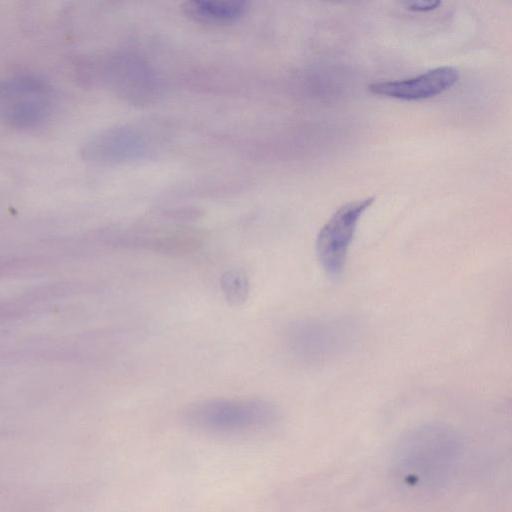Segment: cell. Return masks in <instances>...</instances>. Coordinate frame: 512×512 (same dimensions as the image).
<instances>
[{"mask_svg": "<svg viewBox=\"0 0 512 512\" xmlns=\"http://www.w3.org/2000/svg\"><path fill=\"white\" fill-rule=\"evenodd\" d=\"M461 435L451 426L433 422L417 426L398 441L392 456V476L413 494H430L453 477L463 456Z\"/></svg>", "mask_w": 512, "mask_h": 512, "instance_id": "1", "label": "cell"}, {"mask_svg": "<svg viewBox=\"0 0 512 512\" xmlns=\"http://www.w3.org/2000/svg\"><path fill=\"white\" fill-rule=\"evenodd\" d=\"M184 423L199 432L239 436L259 433L274 427L279 411L260 398H212L190 404L182 414Z\"/></svg>", "mask_w": 512, "mask_h": 512, "instance_id": "2", "label": "cell"}, {"mask_svg": "<svg viewBox=\"0 0 512 512\" xmlns=\"http://www.w3.org/2000/svg\"><path fill=\"white\" fill-rule=\"evenodd\" d=\"M357 335V325L351 319L320 316L291 321L283 331V341L298 360L319 363L350 350Z\"/></svg>", "mask_w": 512, "mask_h": 512, "instance_id": "3", "label": "cell"}, {"mask_svg": "<svg viewBox=\"0 0 512 512\" xmlns=\"http://www.w3.org/2000/svg\"><path fill=\"white\" fill-rule=\"evenodd\" d=\"M53 93L49 84L31 74L0 78V121L13 128H32L49 115Z\"/></svg>", "mask_w": 512, "mask_h": 512, "instance_id": "4", "label": "cell"}, {"mask_svg": "<svg viewBox=\"0 0 512 512\" xmlns=\"http://www.w3.org/2000/svg\"><path fill=\"white\" fill-rule=\"evenodd\" d=\"M373 202L374 197H368L342 205L318 232L316 255L328 275L337 277L343 272L358 222Z\"/></svg>", "mask_w": 512, "mask_h": 512, "instance_id": "5", "label": "cell"}, {"mask_svg": "<svg viewBox=\"0 0 512 512\" xmlns=\"http://www.w3.org/2000/svg\"><path fill=\"white\" fill-rule=\"evenodd\" d=\"M458 79L457 69L451 66H441L407 79L375 82L368 86V90L372 94L388 98L419 101L445 92Z\"/></svg>", "mask_w": 512, "mask_h": 512, "instance_id": "6", "label": "cell"}, {"mask_svg": "<svg viewBox=\"0 0 512 512\" xmlns=\"http://www.w3.org/2000/svg\"><path fill=\"white\" fill-rule=\"evenodd\" d=\"M248 9L245 1H204L185 2L184 13L194 21L205 24H229L241 18Z\"/></svg>", "mask_w": 512, "mask_h": 512, "instance_id": "7", "label": "cell"}, {"mask_svg": "<svg viewBox=\"0 0 512 512\" xmlns=\"http://www.w3.org/2000/svg\"><path fill=\"white\" fill-rule=\"evenodd\" d=\"M220 287L225 300L233 307L242 306L249 297V281L240 269L224 272L220 277Z\"/></svg>", "mask_w": 512, "mask_h": 512, "instance_id": "8", "label": "cell"}, {"mask_svg": "<svg viewBox=\"0 0 512 512\" xmlns=\"http://www.w3.org/2000/svg\"><path fill=\"white\" fill-rule=\"evenodd\" d=\"M406 9L413 12H428L441 6L440 1H411L404 3Z\"/></svg>", "mask_w": 512, "mask_h": 512, "instance_id": "9", "label": "cell"}]
</instances>
